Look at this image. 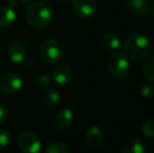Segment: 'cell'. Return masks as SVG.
<instances>
[{
  "label": "cell",
  "instance_id": "6da1fadb",
  "mask_svg": "<svg viewBox=\"0 0 154 153\" xmlns=\"http://www.w3.org/2000/svg\"><path fill=\"white\" fill-rule=\"evenodd\" d=\"M126 55L135 61L143 60L151 50V42L145 35L140 33L130 34L124 44Z\"/></svg>",
  "mask_w": 154,
  "mask_h": 153
},
{
  "label": "cell",
  "instance_id": "7a4b0ae2",
  "mask_svg": "<svg viewBox=\"0 0 154 153\" xmlns=\"http://www.w3.org/2000/svg\"><path fill=\"white\" fill-rule=\"evenodd\" d=\"M51 11L44 2H34L29 4L25 12L26 21L32 29H45L51 23Z\"/></svg>",
  "mask_w": 154,
  "mask_h": 153
},
{
  "label": "cell",
  "instance_id": "3957f363",
  "mask_svg": "<svg viewBox=\"0 0 154 153\" xmlns=\"http://www.w3.org/2000/svg\"><path fill=\"white\" fill-rule=\"evenodd\" d=\"M108 69L112 76L118 79H123L127 76L130 70V63L126 54L116 50L108 60Z\"/></svg>",
  "mask_w": 154,
  "mask_h": 153
},
{
  "label": "cell",
  "instance_id": "277c9868",
  "mask_svg": "<svg viewBox=\"0 0 154 153\" xmlns=\"http://www.w3.org/2000/svg\"><path fill=\"white\" fill-rule=\"evenodd\" d=\"M40 55L46 63H58L63 57V49L61 45L53 39L43 41L40 46Z\"/></svg>",
  "mask_w": 154,
  "mask_h": 153
},
{
  "label": "cell",
  "instance_id": "5b68a950",
  "mask_svg": "<svg viewBox=\"0 0 154 153\" xmlns=\"http://www.w3.org/2000/svg\"><path fill=\"white\" fill-rule=\"evenodd\" d=\"M23 80L16 74H6L0 78V91L5 94H15L20 91Z\"/></svg>",
  "mask_w": 154,
  "mask_h": 153
},
{
  "label": "cell",
  "instance_id": "8992f818",
  "mask_svg": "<svg viewBox=\"0 0 154 153\" xmlns=\"http://www.w3.org/2000/svg\"><path fill=\"white\" fill-rule=\"evenodd\" d=\"M18 146L24 153H37L41 150V142L36 134L25 132L19 136Z\"/></svg>",
  "mask_w": 154,
  "mask_h": 153
},
{
  "label": "cell",
  "instance_id": "52a82bcc",
  "mask_svg": "<svg viewBox=\"0 0 154 153\" xmlns=\"http://www.w3.org/2000/svg\"><path fill=\"white\" fill-rule=\"evenodd\" d=\"M75 12L82 19H89L97 13V2L95 0H72Z\"/></svg>",
  "mask_w": 154,
  "mask_h": 153
},
{
  "label": "cell",
  "instance_id": "ba28073f",
  "mask_svg": "<svg viewBox=\"0 0 154 153\" xmlns=\"http://www.w3.org/2000/svg\"><path fill=\"white\" fill-rule=\"evenodd\" d=\"M8 55L15 64H20L26 58V48L22 42L14 40L8 44Z\"/></svg>",
  "mask_w": 154,
  "mask_h": 153
},
{
  "label": "cell",
  "instance_id": "9c48e42d",
  "mask_svg": "<svg viewBox=\"0 0 154 153\" xmlns=\"http://www.w3.org/2000/svg\"><path fill=\"white\" fill-rule=\"evenodd\" d=\"M73 77L72 68L67 64H62V65L58 66L55 70L53 72V81L55 82L57 85L63 86L66 85L67 83L71 81Z\"/></svg>",
  "mask_w": 154,
  "mask_h": 153
},
{
  "label": "cell",
  "instance_id": "30bf717a",
  "mask_svg": "<svg viewBox=\"0 0 154 153\" xmlns=\"http://www.w3.org/2000/svg\"><path fill=\"white\" fill-rule=\"evenodd\" d=\"M127 8L135 16L145 17L150 14V4L148 0H128Z\"/></svg>",
  "mask_w": 154,
  "mask_h": 153
},
{
  "label": "cell",
  "instance_id": "8fae6325",
  "mask_svg": "<svg viewBox=\"0 0 154 153\" xmlns=\"http://www.w3.org/2000/svg\"><path fill=\"white\" fill-rule=\"evenodd\" d=\"M88 145L93 148H100L104 142V135L102 130L97 126H90L85 133Z\"/></svg>",
  "mask_w": 154,
  "mask_h": 153
},
{
  "label": "cell",
  "instance_id": "7c38bea8",
  "mask_svg": "<svg viewBox=\"0 0 154 153\" xmlns=\"http://www.w3.org/2000/svg\"><path fill=\"white\" fill-rule=\"evenodd\" d=\"M73 122V112L71 109L65 108L60 111L55 118V124L61 130H66L71 126Z\"/></svg>",
  "mask_w": 154,
  "mask_h": 153
},
{
  "label": "cell",
  "instance_id": "4fadbf2b",
  "mask_svg": "<svg viewBox=\"0 0 154 153\" xmlns=\"http://www.w3.org/2000/svg\"><path fill=\"white\" fill-rule=\"evenodd\" d=\"M16 12L11 6H2L0 8V27L5 29L8 27L16 20Z\"/></svg>",
  "mask_w": 154,
  "mask_h": 153
},
{
  "label": "cell",
  "instance_id": "5bb4252c",
  "mask_svg": "<svg viewBox=\"0 0 154 153\" xmlns=\"http://www.w3.org/2000/svg\"><path fill=\"white\" fill-rule=\"evenodd\" d=\"M146 151L145 144L137 137H131L127 141L123 148L124 153H144Z\"/></svg>",
  "mask_w": 154,
  "mask_h": 153
},
{
  "label": "cell",
  "instance_id": "9a60e30c",
  "mask_svg": "<svg viewBox=\"0 0 154 153\" xmlns=\"http://www.w3.org/2000/svg\"><path fill=\"white\" fill-rule=\"evenodd\" d=\"M60 99L61 98H60L59 91L57 89H55V88H51L44 93L42 102L43 105L45 107H47V108H54V107H56L59 104Z\"/></svg>",
  "mask_w": 154,
  "mask_h": 153
},
{
  "label": "cell",
  "instance_id": "2e32d148",
  "mask_svg": "<svg viewBox=\"0 0 154 153\" xmlns=\"http://www.w3.org/2000/svg\"><path fill=\"white\" fill-rule=\"evenodd\" d=\"M102 44L108 50L116 51L121 47V39L116 34H106L102 39Z\"/></svg>",
  "mask_w": 154,
  "mask_h": 153
},
{
  "label": "cell",
  "instance_id": "e0dca14e",
  "mask_svg": "<svg viewBox=\"0 0 154 153\" xmlns=\"http://www.w3.org/2000/svg\"><path fill=\"white\" fill-rule=\"evenodd\" d=\"M143 72L149 81L154 82V56L145 61L143 65Z\"/></svg>",
  "mask_w": 154,
  "mask_h": 153
},
{
  "label": "cell",
  "instance_id": "ac0fdd59",
  "mask_svg": "<svg viewBox=\"0 0 154 153\" xmlns=\"http://www.w3.org/2000/svg\"><path fill=\"white\" fill-rule=\"evenodd\" d=\"M47 153H69L70 152V148L68 145L62 142H57V143H53L46 148Z\"/></svg>",
  "mask_w": 154,
  "mask_h": 153
},
{
  "label": "cell",
  "instance_id": "d6986e66",
  "mask_svg": "<svg viewBox=\"0 0 154 153\" xmlns=\"http://www.w3.org/2000/svg\"><path fill=\"white\" fill-rule=\"evenodd\" d=\"M142 132L146 136L154 137V118H149L142 125Z\"/></svg>",
  "mask_w": 154,
  "mask_h": 153
},
{
  "label": "cell",
  "instance_id": "ffe728a7",
  "mask_svg": "<svg viewBox=\"0 0 154 153\" xmlns=\"http://www.w3.org/2000/svg\"><path fill=\"white\" fill-rule=\"evenodd\" d=\"M140 92L142 94L143 98L145 99H150L154 94V85L152 83H145L140 87Z\"/></svg>",
  "mask_w": 154,
  "mask_h": 153
},
{
  "label": "cell",
  "instance_id": "44dd1931",
  "mask_svg": "<svg viewBox=\"0 0 154 153\" xmlns=\"http://www.w3.org/2000/svg\"><path fill=\"white\" fill-rule=\"evenodd\" d=\"M11 135L4 129H0V149H3L10 144Z\"/></svg>",
  "mask_w": 154,
  "mask_h": 153
},
{
  "label": "cell",
  "instance_id": "7402d4cb",
  "mask_svg": "<svg viewBox=\"0 0 154 153\" xmlns=\"http://www.w3.org/2000/svg\"><path fill=\"white\" fill-rule=\"evenodd\" d=\"M49 82H51V79L48 78V76L42 75V76H40L38 78V80H37V85L40 88H45L49 85Z\"/></svg>",
  "mask_w": 154,
  "mask_h": 153
},
{
  "label": "cell",
  "instance_id": "603a6c76",
  "mask_svg": "<svg viewBox=\"0 0 154 153\" xmlns=\"http://www.w3.org/2000/svg\"><path fill=\"white\" fill-rule=\"evenodd\" d=\"M8 118V110L3 105L0 104V122H3Z\"/></svg>",
  "mask_w": 154,
  "mask_h": 153
},
{
  "label": "cell",
  "instance_id": "cb8c5ba5",
  "mask_svg": "<svg viewBox=\"0 0 154 153\" xmlns=\"http://www.w3.org/2000/svg\"><path fill=\"white\" fill-rule=\"evenodd\" d=\"M150 14L152 15V16H154V3L152 5H150Z\"/></svg>",
  "mask_w": 154,
  "mask_h": 153
},
{
  "label": "cell",
  "instance_id": "d4e9b609",
  "mask_svg": "<svg viewBox=\"0 0 154 153\" xmlns=\"http://www.w3.org/2000/svg\"><path fill=\"white\" fill-rule=\"evenodd\" d=\"M61 2H63V3H68V2L72 1V0H60Z\"/></svg>",
  "mask_w": 154,
  "mask_h": 153
},
{
  "label": "cell",
  "instance_id": "484cf974",
  "mask_svg": "<svg viewBox=\"0 0 154 153\" xmlns=\"http://www.w3.org/2000/svg\"><path fill=\"white\" fill-rule=\"evenodd\" d=\"M21 2H23V3H29V1H31V0H20Z\"/></svg>",
  "mask_w": 154,
  "mask_h": 153
},
{
  "label": "cell",
  "instance_id": "4316f807",
  "mask_svg": "<svg viewBox=\"0 0 154 153\" xmlns=\"http://www.w3.org/2000/svg\"><path fill=\"white\" fill-rule=\"evenodd\" d=\"M42 1H46V0H42Z\"/></svg>",
  "mask_w": 154,
  "mask_h": 153
}]
</instances>
